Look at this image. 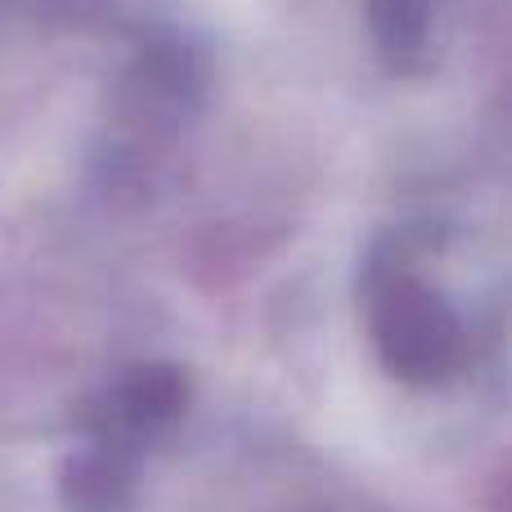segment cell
Wrapping results in <instances>:
<instances>
[{
	"instance_id": "1",
	"label": "cell",
	"mask_w": 512,
	"mask_h": 512,
	"mask_svg": "<svg viewBox=\"0 0 512 512\" xmlns=\"http://www.w3.org/2000/svg\"><path fill=\"white\" fill-rule=\"evenodd\" d=\"M378 337L387 360L409 378H436L454 360V324L427 292L396 288L378 315Z\"/></svg>"
}]
</instances>
